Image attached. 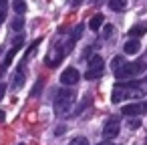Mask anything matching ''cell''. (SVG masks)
Segmentation results:
<instances>
[{"label": "cell", "instance_id": "ffe728a7", "mask_svg": "<svg viewBox=\"0 0 147 145\" xmlns=\"http://www.w3.org/2000/svg\"><path fill=\"white\" fill-rule=\"evenodd\" d=\"M137 127H141V119H137V117H135V119H131V121H129V129H137Z\"/></svg>", "mask_w": 147, "mask_h": 145}, {"label": "cell", "instance_id": "4316f807", "mask_svg": "<svg viewBox=\"0 0 147 145\" xmlns=\"http://www.w3.org/2000/svg\"><path fill=\"white\" fill-rule=\"evenodd\" d=\"M4 121V111H0V123Z\"/></svg>", "mask_w": 147, "mask_h": 145}, {"label": "cell", "instance_id": "9a60e30c", "mask_svg": "<svg viewBox=\"0 0 147 145\" xmlns=\"http://www.w3.org/2000/svg\"><path fill=\"white\" fill-rule=\"evenodd\" d=\"M14 12L16 14H24L26 12V2H24V0H14Z\"/></svg>", "mask_w": 147, "mask_h": 145}, {"label": "cell", "instance_id": "603a6c76", "mask_svg": "<svg viewBox=\"0 0 147 145\" xmlns=\"http://www.w3.org/2000/svg\"><path fill=\"white\" fill-rule=\"evenodd\" d=\"M40 89H42V83H40V81H38V83H36V85H34V89H32V97H36V95H38V91H40Z\"/></svg>", "mask_w": 147, "mask_h": 145}, {"label": "cell", "instance_id": "1f68e13d", "mask_svg": "<svg viewBox=\"0 0 147 145\" xmlns=\"http://www.w3.org/2000/svg\"><path fill=\"white\" fill-rule=\"evenodd\" d=\"M145 83H147V77H145Z\"/></svg>", "mask_w": 147, "mask_h": 145}, {"label": "cell", "instance_id": "ac0fdd59", "mask_svg": "<svg viewBox=\"0 0 147 145\" xmlns=\"http://www.w3.org/2000/svg\"><path fill=\"white\" fill-rule=\"evenodd\" d=\"M81 34H83V24H79V26L75 28V32H73V42H75V40H79V38H81Z\"/></svg>", "mask_w": 147, "mask_h": 145}, {"label": "cell", "instance_id": "4fadbf2b", "mask_svg": "<svg viewBox=\"0 0 147 145\" xmlns=\"http://www.w3.org/2000/svg\"><path fill=\"white\" fill-rule=\"evenodd\" d=\"M24 85V73H22V67L18 69V73H16V77H14V83H12V87L14 89H20Z\"/></svg>", "mask_w": 147, "mask_h": 145}, {"label": "cell", "instance_id": "ba28073f", "mask_svg": "<svg viewBox=\"0 0 147 145\" xmlns=\"http://www.w3.org/2000/svg\"><path fill=\"white\" fill-rule=\"evenodd\" d=\"M125 53L127 55H135V53H139V49H141V45H139V40L137 38H131V40H127L125 42Z\"/></svg>", "mask_w": 147, "mask_h": 145}, {"label": "cell", "instance_id": "2e32d148", "mask_svg": "<svg viewBox=\"0 0 147 145\" xmlns=\"http://www.w3.org/2000/svg\"><path fill=\"white\" fill-rule=\"evenodd\" d=\"M10 26H12V30H20V28L24 26V18H22V14H18V16L12 20V24H10Z\"/></svg>", "mask_w": 147, "mask_h": 145}, {"label": "cell", "instance_id": "f546056e", "mask_svg": "<svg viewBox=\"0 0 147 145\" xmlns=\"http://www.w3.org/2000/svg\"><path fill=\"white\" fill-rule=\"evenodd\" d=\"M99 145H113V143H109V141H103V143H99Z\"/></svg>", "mask_w": 147, "mask_h": 145}, {"label": "cell", "instance_id": "83f0119b", "mask_svg": "<svg viewBox=\"0 0 147 145\" xmlns=\"http://www.w3.org/2000/svg\"><path fill=\"white\" fill-rule=\"evenodd\" d=\"M81 4V0H73V6H79Z\"/></svg>", "mask_w": 147, "mask_h": 145}, {"label": "cell", "instance_id": "e0dca14e", "mask_svg": "<svg viewBox=\"0 0 147 145\" xmlns=\"http://www.w3.org/2000/svg\"><path fill=\"white\" fill-rule=\"evenodd\" d=\"M71 145H89V141H87V137H75L71 141Z\"/></svg>", "mask_w": 147, "mask_h": 145}, {"label": "cell", "instance_id": "7c38bea8", "mask_svg": "<svg viewBox=\"0 0 147 145\" xmlns=\"http://www.w3.org/2000/svg\"><path fill=\"white\" fill-rule=\"evenodd\" d=\"M105 63H103V57L101 55H93L91 59H89V69H97V67H103Z\"/></svg>", "mask_w": 147, "mask_h": 145}, {"label": "cell", "instance_id": "4dcf8cb0", "mask_svg": "<svg viewBox=\"0 0 147 145\" xmlns=\"http://www.w3.org/2000/svg\"><path fill=\"white\" fill-rule=\"evenodd\" d=\"M0 75H2V69H0Z\"/></svg>", "mask_w": 147, "mask_h": 145}, {"label": "cell", "instance_id": "5b68a950", "mask_svg": "<svg viewBox=\"0 0 147 145\" xmlns=\"http://www.w3.org/2000/svg\"><path fill=\"white\" fill-rule=\"evenodd\" d=\"M119 135V119H109L107 125L103 127V137L105 139H113Z\"/></svg>", "mask_w": 147, "mask_h": 145}, {"label": "cell", "instance_id": "52a82bcc", "mask_svg": "<svg viewBox=\"0 0 147 145\" xmlns=\"http://www.w3.org/2000/svg\"><path fill=\"white\" fill-rule=\"evenodd\" d=\"M141 111H143V107H141L139 103H131V105H125V107H123V113H125L127 117H137Z\"/></svg>", "mask_w": 147, "mask_h": 145}, {"label": "cell", "instance_id": "8992f818", "mask_svg": "<svg viewBox=\"0 0 147 145\" xmlns=\"http://www.w3.org/2000/svg\"><path fill=\"white\" fill-rule=\"evenodd\" d=\"M63 57H65V51H61V49L57 47V49L47 57V65H49V67H57V65L61 63V59H63Z\"/></svg>", "mask_w": 147, "mask_h": 145}, {"label": "cell", "instance_id": "8fae6325", "mask_svg": "<svg viewBox=\"0 0 147 145\" xmlns=\"http://www.w3.org/2000/svg\"><path fill=\"white\" fill-rule=\"evenodd\" d=\"M101 24H103V14H95V16L91 18V22H89V28H91V30H99Z\"/></svg>", "mask_w": 147, "mask_h": 145}, {"label": "cell", "instance_id": "6da1fadb", "mask_svg": "<svg viewBox=\"0 0 147 145\" xmlns=\"http://www.w3.org/2000/svg\"><path fill=\"white\" fill-rule=\"evenodd\" d=\"M75 97H77V95H75L71 89H61V91L57 93V97H55V113H57L59 117L69 115L73 103H75Z\"/></svg>", "mask_w": 147, "mask_h": 145}, {"label": "cell", "instance_id": "30bf717a", "mask_svg": "<svg viewBox=\"0 0 147 145\" xmlns=\"http://www.w3.org/2000/svg\"><path fill=\"white\" fill-rule=\"evenodd\" d=\"M145 32H147V24H135V26L129 30V34H131L133 38H135V36H143Z\"/></svg>", "mask_w": 147, "mask_h": 145}, {"label": "cell", "instance_id": "d4e9b609", "mask_svg": "<svg viewBox=\"0 0 147 145\" xmlns=\"http://www.w3.org/2000/svg\"><path fill=\"white\" fill-rule=\"evenodd\" d=\"M4 18H6V12H4V10H0V24L4 22Z\"/></svg>", "mask_w": 147, "mask_h": 145}, {"label": "cell", "instance_id": "44dd1931", "mask_svg": "<svg viewBox=\"0 0 147 145\" xmlns=\"http://www.w3.org/2000/svg\"><path fill=\"white\" fill-rule=\"evenodd\" d=\"M111 34H113V26H111V24H107V26H105V30H103V36H105V38H111Z\"/></svg>", "mask_w": 147, "mask_h": 145}, {"label": "cell", "instance_id": "d6986e66", "mask_svg": "<svg viewBox=\"0 0 147 145\" xmlns=\"http://www.w3.org/2000/svg\"><path fill=\"white\" fill-rule=\"evenodd\" d=\"M89 103H91V97H87V99H85V101H83V103H81V105H79V109H77V111H75V115H79V113H81V111H83V109H85V107H87V105H89Z\"/></svg>", "mask_w": 147, "mask_h": 145}, {"label": "cell", "instance_id": "484cf974", "mask_svg": "<svg viewBox=\"0 0 147 145\" xmlns=\"http://www.w3.org/2000/svg\"><path fill=\"white\" fill-rule=\"evenodd\" d=\"M6 8V0H0V10H4Z\"/></svg>", "mask_w": 147, "mask_h": 145}, {"label": "cell", "instance_id": "9c48e42d", "mask_svg": "<svg viewBox=\"0 0 147 145\" xmlns=\"http://www.w3.org/2000/svg\"><path fill=\"white\" fill-rule=\"evenodd\" d=\"M103 73H105V67H97V69H87L85 77H87V81H93V79H99V77H103Z\"/></svg>", "mask_w": 147, "mask_h": 145}, {"label": "cell", "instance_id": "cb8c5ba5", "mask_svg": "<svg viewBox=\"0 0 147 145\" xmlns=\"http://www.w3.org/2000/svg\"><path fill=\"white\" fill-rule=\"evenodd\" d=\"M4 93H6V87L0 83V101H2V97H4Z\"/></svg>", "mask_w": 147, "mask_h": 145}, {"label": "cell", "instance_id": "3957f363", "mask_svg": "<svg viewBox=\"0 0 147 145\" xmlns=\"http://www.w3.org/2000/svg\"><path fill=\"white\" fill-rule=\"evenodd\" d=\"M129 87H131L129 83H119V85H115L113 95H111V101H113V103H119V101H123V99H127V97H133L135 93H133Z\"/></svg>", "mask_w": 147, "mask_h": 145}, {"label": "cell", "instance_id": "7a4b0ae2", "mask_svg": "<svg viewBox=\"0 0 147 145\" xmlns=\"http://www.w3.org/2000/svg\"><path fill=\"white\" fill-rule=\"evenodd\" d=\"M147 65L145 61H135V63H123L119 69H115V77L117 79H131V77H137L141 73H145Z\"/></svg>", "mask_w": 147, "mask_h": 145}, {"label": "cell", "instance_id": "7402d4cb", "mask_svg": "<svg viewBox=\"0 0 147 145\" xmlns=\"http://www.w3.org/2000/svg\"><path fill=\"white\" fill-rule=\"evenodd\" d=\"M123 63H125V61H123L121 57H115V59H113V71H115V69H119Z\"/></svg>", "mask_w": 147, "mask_h": 145}, {"label": "cell", "instance_id": "f1b7e54d", "mask_svg": "<svg viewBox=\"0 0 147 145\" xmlns=\"http://www.w3.org/2000/svg\"><path fill=\"white\" fill-rule=\"evenodd\" d=\"M141 107H143V111H147V101H145V103H143Z\"/></svg>", "mask_w": 147, "mask_h": 145}, {"label": "cell", "instance_id": "277c9868", "mask_svg": "<svg viewBox=\"0 0 147 145\" xmlns=\"http://www.w3.org/2000/svg\"><path fill=\"white\" fill-rule=\"evenodd\" d=\"M79 71L75 69V67H69V69H65L63 71V75H61V83L63 85H75V83H79Z\"/></svg>", "mask_w": 147, "mask_h": 145}, {"label": "cell", "instance_id": "5bb4252c", "mask_svg": "<svg viewBox=\"0 0 147 145\" xmlns=\"http://www.w3.org/2000/svg\"><path fill=\"white\" fill-rule=\"evenodd\" d=\"M127 4V0H109V8L111 10H123Z\"/></svg>", "mask_w": 147, "mask_h": 145}]
</instances>
